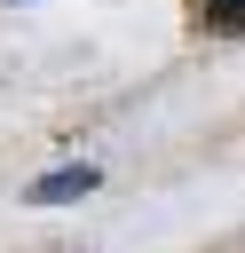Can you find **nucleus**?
<instances>
[{"mask_svg":"<svg viewBox=\"0 0 245 253\" xmlns=\"http://www.w3.org/2000/svg\"><path fill=\"white\" fill-rule=\"evenodd\" d=\"M87 190H95V166H55V174H40L24 198H32V206H71V198H87Z\"/></svg>","mask_w":245,"mask_h":253,"instance_id":"f257e3e1","label":"nucleus"},{"mask_svg":"<svg viewBox=\"0 0 245 253\" xmlns=\"http://www.w3.org/2000/svg\"><path fill=\"white\" fill-rule=\"evenodd\" d=\"M198 24L221 32V40H237V32H245V0H198Z\"/></svg>","mask_w":245,"mask_h":253,"instance_id":"f03ea898","label":"nucleus"}]
</instances>
